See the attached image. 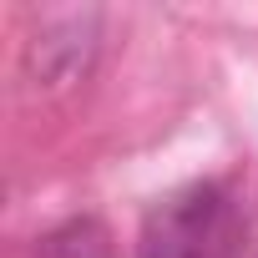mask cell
I'll list each match as a JSON object with an SVG mask.
<instances>
[{
  "instance_id": "obj_1",
  "label": "cell",
  "mask_w": 258,
  "mask_h": 258,
  "mask_svg": "<svg viewBox=\"0 0 258 258\" xmlns=\"http://www.w3.org/2000/svg\"><path fill=\"white\" fill-rule=\"evenodd\" d=\"M238 243V203L223 182H187L162 198L137 238V258H228Z\"/></svg>"
},
{
  "instance_id": "obj_2",
  "label": "cell",
  "mask_w": 258,
  "mask_h": 258,
  "mask_svg": "<svg viewBox=\"0 0 258 258\" xmlns=\"http://www.w3.org/2000/svg\"><path fill=\"white\" fill-rule=\"evenodd\" d=\"M96 51H101V11L96 6H61V11H41L21 66L41 96H66L91 76Z\"/></svg>"
},
{
  "instance_id": "obj_3",
  "label": "cell",
  "mask_w": 258,
  "mask_h": 258,
  "mask_svg": "<svg viewBox=\"0 0 258 258\" xmlns=\"http://www.w3.org/2000/svg\"><path fill=\"white\" fill-rule=\"evenodd\" d=\"M36 258H111V233L96 218H71L41 238Z\"/></svg>"
}]
</instances>
